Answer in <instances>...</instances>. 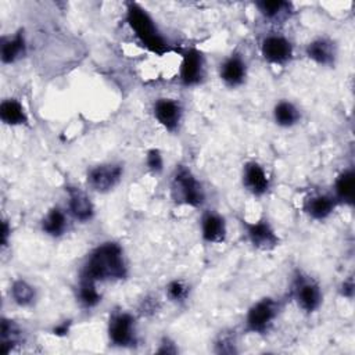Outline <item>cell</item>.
Returning a JSON list of instances; mask_svg holds the SVG:
<instances>
[{
    "mask_svg": "<svg viewBox=\"0 0 355 355\" xmlns=\"http://www.w3.org/2000/svg\"><path fill=\"white\" fill-rule=\"evenodd\" d=\"M165 294L169 301H172L175 304H183L189 300L190 286L184 280L173 279L166 284Z\"/></svg>",
    "mask_w": 355,
    "mask_h": 355,
    "instance_id": "4316f807",
    "label": "cell"
},
{
    "mask_svg": "<svg viewBox=\"0 0 355 355\" xmlns=\"http://www.w3.org/2000/svg\"><path fill=\"white\" fill-rule=\"evenodd\" d=\"M178 347L169 337H162L159 343V348L157 349V354H176Z\"/></svg>",
    "mask_w": 355,
    "mask_h": 355,
    "instance_id": "f546056e",
    "label": "cell"
},
{
    "mask_svg": "<svg viewBox=\"0 0 355 355\" xmlns=\"http://www.w3.org/2000/svg\"><path fill=\"white\" fill-rule=\"evenodd\" d=\"M337 201L333 194H311L302 202L304 212L313 220H324L327 219L336 209Z\"/></svg>",
    "mask_w": 355,
    "mask_h": 355,
    "instance_id": "e0dca14e",
    "label": "cell"
},
{
    "mask_svg": "<svg viewBox=\"0 0 355 355\" xmlns=\"http://www.w3.org/2000/svg\"><path fill=\"white\" fill-rule=\"evenodd\" d=\"M123 166L118 162H103L92 166L86 173L87 184L96 193H110L122 180Z\"/></svg>",
    "mask_w": 355,
    "mask_h": 355,
    "instance_id": "52a82bcc",
    "label": "cell"
},
{
    "mask_svg": "<svg viewBox=\"0 0 355 355\" xmlns=\"http://www.w3.org/2000/svg\"><path fill=\"white\" fill-rule=\"evenodd\" d=\"M76 298L83 308L92 309V308H96L101 302L103 295L98 291L96 282L79 277V283H78V288H76Z\"/></svg>",
    "mask_w": 355,
    "mask_h": 355,
    "instance_id": "484cf974",
    "label": "cell"
},
{
    "mask_svg": "<svg viewBox=\"0 0 355 355\" xmlns=\"http://www.w3.org/2000/svg\"><path fill=\"white\" fill-rule=\"evenodd\" d=\"M354 288H355V286H354V279H352V276H349L348 279H345V280L341 283V286H340V294H341L343 297H345V298H352V297H354Z\"/></svg>",
    "mask_w": 355,
    "mask_h": 355,
    "instance_id": "1f68e13d",
    "label": "cell"
},
{
    "mask_svg": "<svg viewBox=\"0 0 355 355\" xmlns=\"http://www.w3.org/2000/svg\"><path fill=\"white\" fill-rule=\"evenodd\" d=\"M128 276L123 248L115 241H105L94 247L86 257L79 277L96 283L118 282Z\"/></svg>",
    "mask_w": 355,
    "mask_h": 355,
    "instance_id": "6da1fadb",
    "label": "cell"
},
{
    "mask_svg": "<svg viewBox=\"0 0 355 355\" xmlns=\"http://www.w3.org/2000/svg\"><path fill=\"white\" fill-rule=\"evenodd\" d=\"M305 55L320 67H331L337 58V46L331 39L319 36L305 46Z\"/></svg>",
    "mask_w": 355,
    "mask_h": 355,
    "instance_id": "2e32d148",
    "label": "cell"
},
{
    "mask_svg": "<svg viewBox=\"0 0 355 355\" xmlns=\"http://www.w3.org/2000/svg\"><path fill=\"white\" fill-rule=\"evenodd\" d=\"M243 187L254 197H262L270 190V178L257 161H247L241 169Z\"/></svg>",
    "mask_w": 355,
    "mask_h": 355,
    "instance_id": "7c38bea8",
    "label": "cell"
},
{
    "mask_svg": "<svg viewBox=\"0 0 355 355\" xmlns=\"http://www.w3.org/2000/svg\"><path fill=\"white\" fill-rule=\"evenodd\" d=\"M107 336L111 345L132 348L137 344V322L128 311H114L107 324Z\"/></svg>",
    "mask_w": 355,
    "mask_h": 355,
    "instance_id": "5b68a950",
    "label": "cell"
},
{
    "mask_svg": "<svg viewBox=\"0 0 355 355\" xmlns=\"http://www.w3.org/2000/svg\"><path fill=\"white\" fill-rule=\"evenodd\" d=\"M255 7L265 21L282 22L293 12V4L284 0H261L255 3Z\"/></svg>",
    "mask_w": 355,
    "mask_h": 355,
    "instance_id": "7402d4cb",
    "label": "cell"
},
{
    "mask_svg": "<svg viewBox=\"0 0 355 355\" xmlns=\"http://www.w3.org/2000/svg\"><path fill=\"white\" fill-rule=\"evenodd\" d=\"M201 239L208 244H222L227 236V225L223 215L215 209H207L200 219Z\"/></svg>",
    "mask_w": 355,
    "mask_h": 355,
    "instance_id": "4fadbf2b",
    "label": "cell"
},
{
    "mask_svg": "<svg viewBox=\"0 0 355 355\" xmlns=\"http://www.w3.org/2000/svg\"><path fill=\"white\" fill-rule=\"evenodd\" d=\"M262 58L273 65H286L294 57V46L291 40L282 33L265 35L259 44Z\"/></svg>",
    "mask_w": 355,
    "mask_h": 355,
    "instance_id": "ba28073f",
    "label": "cell"
},
{
    "mask_svg": "<svg viewBox=\"0 0 355 355\" xmlns=\"http://www.w3.org/2000/svg\"><path fill=\"white\" fill-rule=\"evenodd\" d=\"M11 237V226L7 219H3L1 222V230H0V243L1 248H6L8 245V240Z\"/></svg>",
    "mask_w": 355,
    "mask_h": 355,
    "instance_id": "4dcf8cb0",
    "label": "cell"
},
{
    "mask_svg": "<svg viewBox=\"0 0 355 355\" xmlns=\"http://www.w3.org/2000/svg\"><path fill=\"white\" fill-rule=\"evenodd\" d=\"M216 354H236L237 352V338L234 331H220L215 340Z\"/></svg>",
    "mask_w": 355,
    "mask_h": 355,
    "instance_id": "83f0119b",
    "label": "cell"
},
{
    "mask_svg": "<svg viewBox=\"0 0 355 355\" xmlns=\"http://www.w3.org/2000/svg\"><path fill=\"white\" fill-rule=\"evenodd\" d=\"M158 309V301H157V298H144L143 301H141V304H140V311L143 312V313H154L155 311Z\"/></svg>",
    "mask_w": 355,
    "mask_h": 355,
    "instance_id": "d6a6232c",
    "label": "cell"
},
{
    "mask_svg": "<svg viewBox=\"0 0 355 355\" xmlns=\"http://www.w3.org/2000/svg\"><path fill=\"white\" fill-rule=\"evenodd\" d=\"M10 298L15 305L21 308H29L36 302L37 291L33 284L19 277L12 280L10 286Z\"/></svg>",
    "mask_w": 355,
    "mask_h": 355,
    "instance_id": "cb8c5ba5",
    "label": "cell"
},
{
    "mask_svg": "<svg viewBox=\"0 0 355 355\" xmlns=\"http://www.w3.org/2000/svg\"><path fill=\"white\" fill-rule=\"evenodd\" d=\"M153 115L165 130L176 132L182 123L183 107L176 98L159 97L153 103Z\"/></svg>",
    "mask_w": 355,
    "mask_h": 355,
    "instance_id": "8fae6325",
    "label": "cell"
},
{
    "mask_svg": "<svg viewBox=\"0 0 355 355\" xmlns=\"http://www.w3.org/2000/svg\"><path fill=\"white\" fill-rule=\"evenodd\" d=\"M146 165L151 173L159 175L164 171L162 153L158 148H150L146 154Z\"/></svg>",
    "mask_w": 355,
    "mask_h": 355,
    "instance_id": "f1b7e54d",
    "label": "cell"
},
{
    "mask_svg": "<svg viewBox=\"0 0 355 355\" xmlns=\"http://www.w3.org/2000/svg\"><path fill=\"white\" fill-rule=\"evenodd\" d=\"M280 312V302L273 297L255 301L244 318V330L251 334H266Z\"/></svg>",
    "mask_w": 355,
    "mask_h": 355,
    "instance_id": "277c9868",
    "label": "cell"
},
{
    "mask_svg": "<svg viewBox=\"0 0 355 355\" xmlns=\"http://www.w3.org/2000/svg\"><path fill=\"white\" fill-rule=\"evenodd\" d=\"M21 329L19 326L7 318H1L0 323V352L7 355L21 343Z\"/></svg>",
    "mask_w": 355,
    "mask_h": 355,
    "instance_id": "d4e9b609",
    "label": "cell"
},
{
    "mask_svg": "<svg viewBox=\"0 0 355 355\" xmlns=\"http://www.w3.org/2000/svg\"><path fill=\"white\" fill-rule=\"evenodd\" d=\"M0 121L7 126L28 125L29 116L18 98H4L0 103Z\"/></svg>",
    "mask_w": 355,
    "mask_h": 355,
    "instance_id": "44dd1931",
    "label": "cell"
},
{
    "mask_svg": "<svg viewBox=\"0 0 355 355\" xmlns=\"http://www.w3.org/2000/svg\"><path fill=\"white\" fill-rule=\"evenodd\" d=\"M291 295L297 306L305 313L316 312L323 302L320 284L304 272H297L293 279Z\"/></svg>",
    "mask_w": 355,
    "mask_h": 355,
    "instance_id": "8992f818",
    "label": "cell"
},
{
    "mask_svg": "<svg viewBox=\"0 0 355 355\" xmlns=\"http://www.w3.org/2000/svg\"><path fill=\"white\" fill-rule=\"evenodd\" d=\"M240 222L245 230L247 240L254 248L261 251H272L280 244V237L268 219L261 218L254 222L241 219Z\"/></svg>",
    "mask_w": 355,
    "mask_h": 355,
    "instance_id": "9c48e42d",
    "label": "cell"
},
{
    "mask_svg": "<svg viewBox=\"0 0 355 355\" xmlns=\"http://www.w3.org/2000/svg\"><path fill=\"white\" fill-rule=\"evenodd\" d=\"M67 212L78 222L87 223L94 218V204L89 194L79 187H67Z\"/></svg>",
    "mask_w": 355,
    "mask_h": 355,
    "instance_id": "5bb4252c",
    "label": "cell"
},
{
    "mask_svg": "<svg viewBox=\"0 0 355 355\" xmlns=\"http://www.w3.org/2000/svg\"><path fill=\"white\" fill-rule=\"evenodd\" d=\"M248 68L240 53H232L219 65V78L230 89L240 87L247 79Z\"/></svg>",
    "mask_w": 355,
    "mask_h": 355,
    "instance_id": "9a60e30c",
    "label": "cell"
},
{
    "mask_svg": "<svg viewBox=\"0 0 355 355\" xmlns=\"http://www.w3.org/2000/svg\"><path fill=\"white\" fill-rule=\"evenodd\" d=\"M69 327H71V320H64L61 323H58L54 329H53V334L58 336V337H62V336H67L69 333Z\"/></svg>",
    "mask_w": 355,
    "mask_h": 355,
    "instance_id": "836d02e7",
    "label": "cell"
},
{
    "mask_svg": "<svg viewBox=\"0 0 355 355\" xmlns=\"http://www.w3.org/2000/svg\"><path fill=\"white\" fill-rule=\"evenodd\" d=\"M205 78V58L198 49L190 47L182 53L179 68L180 83L186 87L200 85Z\"/></svg>",
    "mask_w": 355,
    "mask_h": 355,
    "instance_id": "30bf717a",
    "label": "cell"
},
{
    "mask_svg": "<svg viewBox=\"0 0 355 355\" xmlns=\"http://www.w3.org/2000/svg\"><path fill=\"white\" fill-rule=\"evenodd\" d=\"M125 19L139 43L148 51L159 57L171 51V47L161 31L158 29L155 21L140 4L135 1L126 3Z\"/></svg>",
    "mask_w": 355,
    "mask_h": 355,
    "instance_id": "7a4b0ae2",
    "label": "cell"
},
{
    "mask_svg": "<svg viewBox=\"0 0 355 355\" xmlns=\"http://www.w3.org/2000/svg\"><path fill=\"white\" fill-rule=\"evenodd\" d=\"M333 197L337 204L352 207L355 204V172L352 168L341 171L333 184Z\"/></svg>",
    "mask_w": 355,
    "mask_h": 355,
    "instance_id": "d6986e66",
    "label": "cell"
},
{
    "mask_svg": "<svg viewBox=\"0 0 355 355\" xmlns=\"http://www.w3.org/2000/svg\"><path fill=\"white\" fill-rule=\"evenodd\" d=\"M26 54V39L24 29L19 28L12 35L1 36L0 58L3 64H14Z\"/></svg>",
    "mask_w": 355,
    "mask_h": 355,
    "instance_id": "ac0fdd59",
    "label": "cell"
},
{
    "mask_svg": "<svg viewBox=\"0 0 355 355\" xmlns=\"http://www.w3.org/2000/svg\"><path fill=\"white\" fill-rule=\"evenodd\" d=\"M68 212L61 207H51L40 220V230L53 239H58L68 230Z\"/></svg>",
    "mask_w": 355,
    "mask_h": 355,
    "instance_id": "ffe728a7",
    "label": "cell"
},
{
    "mask_svg": "<svg viewBox=\"0 0 355 355\" xmlns=\"http://www.w3.org/2000/svg\"><path fill=\"white\" fill-rule=\"evenodd\" d=\"M171 197L179 205L200 208L205 202V190L190 168L179 165L171 179Z\"/></svg>",
    "mask_w": 355,
    "mask_h": 355,
    "instance_id": "3957f363",
    "label": "cell"
},
{
    "mask_svg": "<svg viewBox=\"0 0 355 355\" xmlns=\"http://www.w3.org/2000/svg\"><path fill=\"white\" fill-rule=\"evenodd\" d=\"M273 121L280 128H293L301 121L300 108L290 100H279L272 110Z\"/></svg>",
    "mask_w": 355,
    "mask_h": 355,
    "instance_id": "603a6c76",
    "label": "cell"
}]
</instances>
